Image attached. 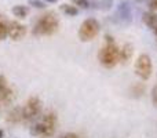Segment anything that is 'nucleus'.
Here are the masks:
<instances>
[{"mask_svg": "<svg viewBox=\"0 0 157 138\" xmlns=\"http://www.w3.org/2000/svg\"><path fill=\"white\" fill-rule=\"evenodd\" d=\"M59 29V18L57 14L50 11L37 19L32 29L33 36H51Z\"/></svg>", "mask_w": 157, "mask_h": 138, "instance_id": "nucleus-1", "label": "nucleus"}, {"mask_svg": "<svg viewBox=\"0 0 157 138\" xmlns=\"http://www.w3.org/2000/svg\"><path fill=\"white\" fill-rule=\"evenodd\" d=\"M120 58V50L116 43H106L98 53V61L105 68H113Z\"/></svg>", "mask_w": 157, "mask_h": 138, "instance_id": "nucleus-2", "label": "nucleus"}, {"mask_svg": "<svg viewBox=\"0 0 157 138\" xmlns=\"http://www.w3.org/2000/svg\"><path fill=\"white\" fill-rule=\"evenodd\" d=\"M101 25L95 18H87L78 28V39L81 41H90L97 37L99 33Z\"/></svg>", "mask_w": 157, "mask_h": 138, "instance_id": "nucleus-3", "label": "nucleus"}, {"mask_svg": "<svg viewBox=\"0 0 157 138\" xmlns=\"http://www.w3.org/2000/svg\"><path fill=\"white\" fill-rule=\"evenodd\" d=\"M41 111V101L37 97H30L22 108V120L32 122L39 116Z\"/></svg>", "mask_w": 157, "mask_h": 138, "instance_id": "nucleus-4", "label": "nucleus"}, {"mask_svg": "<svg viewBox=\"0 0 157 138\" xmlns=\"http://www.w3.org/2000/svg\"><path fill=\"white\" fill-rule=\"evenodd\" d=\"M153 72V64L152 60L147 54H141L138 60L135 61V73L142 79V80H147L152 76Z\"/></svg>", "mask_w": 157, "mask_h": 138, "instance_id": "nucleus-5", "label": "nucleus"}, {"mask_svg": "<svg viewBox=\"0 0 157 138\" xmlns=\"http://www.w3.org/2000/svg\"><path fill=\"white\" fill-rule=\"evenodd\" d=\"M40 122L43 126V133H41L40 138H51L57 130V115H55V112H46Z\"/></svg>", "mask_w": 157, "mask_h": 138, "instance_id": "nucleus-6", "label": "nucleus"}, {"mask_svg": "<svg viewBox=\"0 0 157 138\" xmlns=\"http://www.w3.org/2000/svg\"><path fill=\"white\" fill-rule=\"evenodd\" d=\"M26 35V26L18 21H8V36L13 40H22Z\"/></svg>", "mask_w": 157, "mask_h": 138, "instance_id": "nucleus-7", "label": "nucleus"}, {"mask_svg": "<svg viewBox=\"0 0 157 138\" xmlns=\"http://www.w3.org/2000/svg\"><path fill=\"white\" fill-rule=\"evenodd\" d=\"M117 19H119L121 24H130L131 19H132V13H131V6L127 2H121L117 6Z\"/></svg>", "mask_w": 157, "mask_h": 138, "instance_id": "nucleus-8", "label": "nucleus"}, {"mask_svg": "<svg viewBox=\"0 0 157 138\" xmlns=\"http://www.w3.org/2000/svg\"><path fill=\"white\" fill-rule=\"evenodd\" d=\"M132 54H134V46L131 43H125L124 46H123V49L120 50L119 61L123 64V65H125V64H128L130 60L132 58Z\"/></svg>", "mask_w": 157, "mask_h": 138, "instance_id": "nucleus-9", "label": "nucleus"}, {"mask_svg": "<svg viewBox=\"0 0 157 138\" xmlns=\"http://www.w3.org/2000/svg\"><path fill=\"white\" fill-rule=\"evenodd\" d=\"M21 120H22V108L21 106H15V108H13L10 112H8V115H7L8 123L15 124V123H19Z\"/></svg>", "mask_w": 157, "mask_h": 138, "instance_id": "nucleus-10", "label": "nucleus"}, {"mask_svg": "<svg viewBox=\"0 0 157 138\" xmlns=\"http://www.w3.org/2000/svg\"><path fill=\"white\" fill-rule=\"evenodd\" d=\"M142 21H144V24L147 28H152L153 29L155 26H157V14L155 11H146L142 15Z\"/></svg>", "mask_w": 157, "mask_h": 138, "instance_id": "nucleus-11", "label": "nucleus"}, {"mask_svg": "<svg viewBox=\"0 0 157 138\" xmlns=\"http://www.w3.org/2000/svg\"><path fill=\"white\" fill-rule=\"evenodd\" d=\"M90 4L97 10H102V11H108L113 7V0H94Z\"/></svg>", "mask_w": 157, "mask_h": 138, "instance_id": "nucleus-12", "label": "nucleus"}, {"mask_svg": "<svg viewBox=\"0 0 157 138\" xmlns=\"http://www.w3.org/2000/svg\"><path fill=\"white\" fill-rule=\"evenodd\" d=\"M8 36V21L3 14H0V40H4Z\"/></svg>", "mask_w": 157, "mask_h": 138, "instance_id": "nucleus-13", "label": "nucleus"}, {"mask_svg": "<svg viewBox=\"0 0 157 138\" xmlns=\"http://www.w3.org/2000/svg\"><path fill=\"white\" fill-rule=\"evenodd\" d=\"M11 11H13L14 17H17V18H25V17L28 15V7H25V6H22V4L14 6Z\"/></svg>", "mask_w": 157, "mask_h": 138, "instance_id": "nucleus-14", "label": "nucleus"}, {"mask_svg": "<svg viewBox=\"0 0 157 138\" xmlns=\"http://www.w3.org/2000/svg\"><path fill=\"white\" fill-rule=\"evenodd\" d=\"M61 10H62L63 14H66V15H71V17H75L78 14V8L76 7V6H71V4H61L59 6Z\"/></svg>", "mask_w": 157, "mask_h": 138, "instance_id": "nucleus-15", "label": "nucleus"}, {"mask_svg": "<svg viewBox=\"0 0 157 138\" xmlns=\"http://www.w3.org/2000/svg\"><path fill=\"white\" fill-rule=\"evenodd\" d=\"M131 94H132L134 97H142V95L145 94V84H142V83L134 84V86L131 87Z\"/></svg>", "mask_w": 157, "mask_h": 138, "instance_id": "nucleus-16", "label": "nucleus"}, {"mask_svg": "<svg viewBox=\"0 0 157 138\" xmlns=\"http://www.w3.org/2000/svg\"><path fill=\"white\" fill-rule=\"evenodd\" d=\"M41 133H43V126H41V122L33 123V126L30 127V134L35 136V137H40Z\"/></svg>", "mask_w": 157, "mask_h": 138, "instance_id": "nucleus-17", "label": "nucleus"}, {"mask_svg": "<svg viewBox=\"0 0 157 138\" xmlns=\"http://www.w3.org/2000/svg\"><path fill=\"white\" fill-rule=\"evenodd\" d=\"M72 3H73V6L80 7V8H88L90 7L88 0H72Z\"/></svg>", "mask_w": 157, "mask_h": 138, "instance_id": "nucleus-18", "label": "nucleus"}, {"mask_svg": "<svg viewBox=\"0 0 157 138\" xmlns=\"http://www.w3.org/2000/svg\"><path fill=\"white\" fill-rule=\"evenodd\" d=\"M8 87V83H7V79L4 77L3 75H0V94H2L3 91H4Z\"/></svg>", "mask_w": 157, "mask_h": 138, "instance_id": "nucleus-19", "label": "nucleus"}, {"mask_svg": "<svg viewBox=\"0 0 157 138\" xmlns=\"http://www.w3.org/2000/svg\"><path fill=\"white\" fill-rule=\"evenodd\" d=\"M29 4L32 6V7H35V8H44L46 7V4H44L43 2H40V0H30Z\"/></svg>", "mask_w": 157, "mask_h": 138, "instance_id": "nucleus-20", "label": "nucleus"}, {"mask_svg": "<svg viewBox=\"0 0 157 138\" xmlns=\"http://www.w3.org/2000/svg\"><path fill=\"white\" fill-rule=\"evenodd\" d=\"M152 101H153V105L157 106V86H155L152 90Z\"/></svg>", "mask_w": 157, "mask_h": 138, "instance_id": "nucleus-21", "label": "nucleus"}, {"mask_svg": "<svg viewBox=\"0 0 157 138\" xmlns=\"http://www.w3.org/2000/svg\"><path fill=\"white\" fill-rule=\"evenodd\" d=\"M149 6H150V8H152V11H157V0H150Z\"/></svg>", "mask_w": 157, "mask_h": 138, "instance_id": "nucleus-22", "label": "nucleus"}, {"mask_svg": "<svg viewBox=\"0 0 157 138\" xmlns=\"http://www.w3.org/2000/svg\"><path fill=\"white\" fill-rule=\"evenodd\" d=\"M105 39H106V43H114L113 37H112L110 35H106V36H105Z\"/></svg>", "mask_w": 157, "mask_h": 138, "instance_id": "nucleus-23", "label": "nucleus"}, {"mask_svg": "<svg viewBox=\"0 0 157 138\" xmlns=\"http://www.w3.org/2000/svg\"><path fill=\"white\" fill-rule=\"evenodd\" d=\"M63 138H77V136L76 134H73V133H68Z\"/></svg>", "mask_w": 157, "mask_h": 138, "instance_id": "nucleus-24", "label": "nucleus"}, {"mask_svg": "<svg viewBox=\"0 0 157 138\" xmlns=\"http://www.w3.org/2000/svg\"><path fill=\"white\" fill-rule=\"evenodd\" d=\"M44 2H47V3H57L58 0H44Z\"/></svg>", "mask_w": 157, "mask_h": 138, "instance_id": "nucleus-25", "label": "nucleus"}, {"mask_svg": "<svg viewBox=\"0 0 157 138\" xmlns=\"http://www.w3.org/2000/svg\"><path fill=\"white\" fill-rule=\"evenodd\" d=\"M3 136H4V133H3V130H0V138H3Z\"/></svg>", "mask_w": 157, "mask_h": 138, "instance_id": "nucleus-26", "label": "nucleus"}, {"mask_svg": "<svg viewBox=\"0 0 157 138\" xmlns=\"http://www.w3.org/2000/svg\"><path fill=\"white\" fill-rule=\"evenodd\" d=\"M153 30H155V35L157 36V26H155V28H153Z\"/></svg>", "mask_w": 157, "mask_h": 138, "instance_id": "nucleus-27", "label": "nucleus"}, {"mask_svg": "<svg viewBox=\"0 0 157 138\" xmlns=\"http://www.w3.org/2000/svg\"><path fill=\"white\" fill-rule=\"evenodd\" d=\"M138 2H142V0H138Z\"/></svg>", "mask_w": 157, "mask_h": 138, "instance_id": "nucleus-28", "label": "nucleus"}]
</instances>
